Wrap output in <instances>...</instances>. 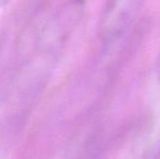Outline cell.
Masks as SVG:
<instances>
[{"mask_svg": "<svg viewBox=\"0 0 160 159\" xmlns=\"http://www.w3.org/2000/svg\"><path fill=\"white\" fill-rule=\"evenodd\" d=\"M146 0H109L103 19V34L112 38L131 25Z\"/></svg>", "mask_w": 160, "mask_h": 159, "instance_id": "obj_1", "label": "cell"}]
</instances>
